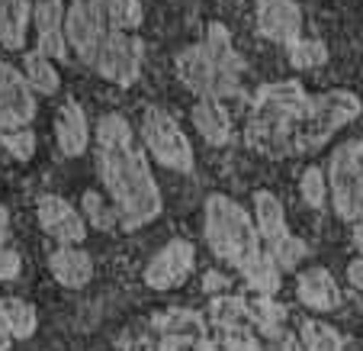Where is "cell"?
<instances>
[{
  "mask_svg": "<svg viewBox=\"0 0 363 351\" xmlns=\"http://www.w3.org/2000/svg\"><path fill=\"white\" fill-rule=\"evenodd\" d=\"M96 174L103 190L110 193L113 207L119 213V226L125 232L148 226L161 213V190L155 184L151 165L145 158L142 145L135 142L129 123L119 113H106L94 132Z\"/></svg>",
  "mask_w": 363,
  "mask_h": 351,
  "instance_id": "6da1fadb",
  "label": "cell"
},
{
  "mask_svg": "<svg viewBox=\"0 0 363 351\" xmlns=\"http://www.w3.org/2000/svg\"><path fill=\"white\" fill-rule=\"evenodd\" d=\"M206 242L216 252V258L238 268L251 287L267 296L277 293L280 268L261 245V232L254 226L251 213L225 193H213L206 200Z\"/></svg>",
  "mask_w": 363,
  "mask_h": 351,
  "instance_id": "7a4b0ae2",
  "label": "cell"
},
{
  "mask_svg": "<svg viewBox=\"0 0 363 351\" xmlns=\"http://www.w3.org/2000/svg\"><path fill=\"white\" fill-rule=\"evenodd\" d=\"M241 71L245 65L232 48L228 29L222 23H209L206 42H196L177 55V77L199 100L203 97H213V100L232 97L241 84Z\"/></svg>",
  "mask_w": 363,
  "mask_h": 351,
  "instance_id": "3957f363",
  "label": "cell"
},
{
  "mask_svg": "<svg viewBox=\"0 0 363 351\" xmlns=\"http://www.w3.org/2000/svg\"><path fill=\"white\" fill-rule=\"evenodd\" d=\"M308 100L299 81H277L257 90L245 123V142L267 158H289V132Z\"/></svg>",
  "mask_w": 363,
  "mask_h": 351,
  "instance_id": "277c9868",
  "label": "cell"
},
{
  "mask_svg": "<svg viewBox=\"0 0 363 351\" xmlns=\"http://www.w3.org/2000/svg\"><path fill=\"white\" fill-rule=\"evenodd\" d=\"M360 117V97L350 90H328V94H308L299 117L289 132V158L293 155L318 152L337 129L350 126Z\"/></svg>",
  "mask_w": 363,
  "mask_h": 351,
  "instance_id": "5b68a950",
  "label": "cell"
},
{
  "mask_svg": "<svg viewBox=\"0 0 363 351\" xmlns=\"http://www.w3.org/2000/svg\"><path fill=\"white\" fill-rule=\"evenodd\" d=\"M328 193L344 222H357L363 216V136L347 139L331 152Z\"/></svg>",
  "mask_w": 363,
  "mask_h": 351,
  "instance_id": "8992f818",
  "label": "cell"
},
{
  "mask_svg": "<svg viewBox=\"0 0 363 351\" xmlns=\"http://www.w3.org/2000/svg\"><path fill=\"white\" fill-rule=\"evenodd\" d=\"M254 216H257V232H261L264 248L274 258V264L280 271H293L308 255V245L293 235L286 216H283V203L270 190H257L254 193Z\"/></svg>",
  "mask_w": 363,
  "mask_h": 351,
  "instance_id": "52a82bcc",
  "label": "cell"
},
{
  "mask_svg": "<svg viewBox=\"0 0 363 351\" xmlns=\"http://www.w3.org/2000/svg\"><path fill=\"white\" fill-rule=\"evenodd\" d=\"M110 33L106 0H71V7L65 10V36H68V48L81 62L96 65V55Z\"/></svg>",
  "mask_w": 363,
  "mask_h": 351,
  "instance_id": "ba28073f",
  "label": "cell"
},
{
  "mask_svg": "<svg viewBox=\"0 0 363 351\" xmlns=\"http://www.w3.org/2000/svg\"><path fill=\"white\" fill-rule=\"evenodd\" d=\"M142 142L155 161L171 171H193V145L184 136V129L177 126V119L171 113H164L161 107H151L142 117Z\"/></svg>",
  "mask_w": 363,
  "mask_h": 351,
  "instance_id": "9c48e42d",
  "label": "cell"
},
{
  "mask_svg": "<svg viewBox=\"0 0 363 351\" xmlns=\"http://www.w3.org/2000/svg\"><path fill=\"white\" fill-rule=\"evenodd\" d=\"M96 71L106 81L129 87L142 75V42L132 33H110L103 42L100 55H96Z\"/></svg>",
  "mask_w": 363,
  "mask_h": 351,
  "instance_id": "30bf717a",
  "label": "cell"
},
{
  "mask_svg": "<svg viewBox=\"0 0 363 351\" xmlns=\"http://www.w3.org/2000/svg\"><path fill=\"white\" fill-rule=\"evenodd\" d=\"M35 117V94L29 87L26 75L13 65L0 62V129L13 132L26 129Z\"/></svg>",
  "mask_w": 363,
  "mask_h": 351,
  "instance_id": "8fae6325",
  "label": "cell"
},
{
  "mask_svg": "<svg viewBox=\"0 0 363 351\" xmlns=\"http://www.w3.org/2000/svg\"><path fill=\"white\" fill-rule=\"evenodd\" d=\"M196 252L186 239H171L145 268V284L155 290H174L190 277Z\"/></svg>",
  "mask_w": 363,
  "mask_h": 351,
  "instance_id": "7c38bea8",
  "label": "cell"
},
{
  "mask_svg": "<svg viewBox=\"0 0 363 351\" xmlns=\"http://www.w3.org/2000/svg\"><path fill=\"white\" fill-rule=\"evenodd\" d=\"M35 216H39V226L45 229V235H52L58 245H81L87 239V222L65 197H55V193L39 197Z\"/></svg>",
  "mask_w": 363,
  "mask_h": 351,
  "instance_id": "4fadbf2b",
  "label": "cell"
},
{
  "mask_svg": "<svg viewBox=\"0 0 363 351\" xmlns=\"http://www.w3.org/2000/svg\"><path fill=\"white\" fill-rule=\"evenodd\" d=\"M257 29L264 39L293 45L302 39V10L296 0H257Z\"/></svg>",
  "mask_w": 363,
  "mask_h": 351,
  "instance_id": "5bb4252c",
  "label": "cell"
},
{
  "mask_svg": "<svg viewBox=\"0 0 363 351\" xmlns=\"http://www.w3.org/2000/svg\"><path fill=\"white\" fill-rule=\"evenodd\" d=\"M33 26L39 52L48 58H68V36H65V7L62 0H39L33 7Z\"/></svg>",
  "mask_w": 363,
  "mask_h": 351,
  "instance_id": "9a60e30c",
  "label": "cell"
},
{
  "mask_svg": "<svg viewBox=\"0 0 363 351\" xmlns=\"http://www.w3.org/2000/svg\"><path fill=\"white\" fill-rule=\"evenodd\" d=\"M296 293L299 300L315 313H331L341 306V290H337V281L331 277V271L325 268H306L296 277Z\"/></svg>",
  "mask_w": 363,
  "mask_h": 351,
  "instance_id": "2e32d148",
  "label": "cell"
},
{
  "mask_svg": "<svg viewBox=\"0 0 363 351\" xmlns=\"http://www.w3.org/2000/svg\"><path fill=\"white\" fill-rule=\"evenodd\" d=\"M55 139H58V148L62 155L68 158H77V155L87 152L90 145V126L87 117H84L81 104L77 100H65L55 113Z\"/></svg>",
  "mask_w": 363,
  "mask_h": 351,
  "instance_id": "e0dca14e",
  "label": "cell"
},
{
  "mask_svg": "<svg viewBox=\"0 0 363 351\" xmlns=\"http://www.w3.org/2000/svg\"><path fill=\"white\" fill-rule=\"evenodd\" d=\"M48 271L62 287L77 290L84 284H90V277H94V258L81 245H62L48 258Z\"/></svg>",
  "mask_w": 363,
  "mask_h": 351,
  "instance_id": "ac0fdd59",
  "label": "cell"
},
{
  "mask_svg": "<svg viewBox=\"0 0 363 351\" xmlns=\"http://www.w3.org/2000/svg\"><path fill=\"white\" fill-rule=\"evenodd\" d=\"M193 126H196V132L209 145H225L228 139H232L228 110L222 107V100H213V97L196 100V107H193Z\"/></svg>",
  "mask_w": 363,
  "mask_h": 351,
  "instance_id": "d6986e66",
  "label": "cell"
},
{
  "mask_svg": "<svg viewBox=\"0 0 363 351\" xmlns=\"http://www.w3.org/2000/svg\"><path fill=\"white\" fill-rule=\"evenodd\" d=\"M29 20H33V7L26 0H0V45L20 52L26 45Z\"/></svg>",
  "mask_w": 363,
  "mask_h": 351,
  "instance_id": "ffe728a7",
  "label": "cell"
},
{
  "mask_svg": "<svg viewBox=\"0 0 363 351\" xmlns=\"http://www.w3.org/2000/svg\"><path fill=\"white\" fill-rule=\"evenodd\" d=\"M0 323L10 332V338H29L35 332V306L20 300V296H4L0 300Z\"/></svg>",
  "mask_w": 363,
  "mask_h": 351,
  "instance_id": "44dd1931",
  "label": "cell"
},
{
  "mask_svg": "<svg viewBox=\"0 0 363 351\" xmlns=\"http://www.w3.org/2000/svg\"><path fill=\"white\" fill-rule=\"evenodd\" d=\"M23 75H26L29 87L35 90V94H55L58 84H62V77H58V68L52 65V58L42 55L39 48L35 52H26V58H23Z\"/></svg>",
  "mask_w": 363,
  "mask_h": 351,
  "instance_id": "7402d4cb",
  "label": "cell"
},
{
  "mask_svg": "<svg viewBox=\"0 0 363 351\" xmlns=\"http://www.w3.org/2000/svg\"><path fill=\"white\" fill-rule=\"evenodd\" d=\"M110 7V29L113 33H135L142 26V0H106Z\"/></svg>",
  "mask_w": 363,
  "mask_h": 351,
  "instance_id": "603a6c76",
  "label": "cell"
},
{
  "mask_svg": "<svg viewBox=\"0 0 363 351\" xmlns=\"http://www.w3.org/2000/svg\"><path fill=\"white\" fill-rule=\"evenodd\" d=\"M302 345H306V351H341L344 348L341 335L331 325L318 323V319H308L302 325Z\"/></svg>",
  "mask_w": 363,
  "mask_h": 351,
  "instance_id": "cb8c5ba5",
  "label": "cell"
},
{
  "mask_svg": "<svg viewBox=\"0 0 363 351\" xmlns=\"http://www.w3.org/2000/svg\"><path fill=\"white\" fill-rule=\"evenodd\" d=\"M289 62L296 68H318V65L328 62V48L318 39H299L289 45Z\"/></svg>",
  "mask_w": 363,
  "mask_h": 351,
  "instance_id": "d4e9b609",
  "label": "cell"
},
{
  "mask_svg": "<svg viewBox=\"0 0 363 351\" xmlns=\"http://www.w3.org/2000/svg\"><path fill=\"white\" fill-rule=\"evenodd\" d=\"M299 187H302V197H306L308 207L322 210L325 203H328V174H325L322 168H306Z\"/></svg>",
  "mask_w": 363,
  "mask_h": 351,
  "instance_id": "484cf974",
  "label": "cell"
},
{
  "mask_svg": "<svg viewBox=\"0 0 363 351\" xmlns=\"http://www.w3.org/2000/svg\"><path fill=\"white\" fill-rule=\"evenodd\" d=\"M84 213H87L90 226H96V229H113V226H119L116 207H106V203H103V197H100L96 190H87V193H84Z\"/></svg>",
  "mask_w": 363,
  "mask_h": 351,
  "instance_id": "4316f807",
  "label": "cell"
},
{
  "mask_svg": "<svg viewBox=\"0 0 363 351\" xmlns=\"http://www.w3.org/2000/svg\"><path fill=\"white\" fill-rule=\"evenodd\" d=\"M0 142L13 155L16 161H29L35 155V136L29 129H13V132H0Z\"/></svg>",
  "mask_w": 363,
  "mask_h": 351,
  "instance_id": "83f0119b",
  "label": "cell"
},
{
  "mask_svg": "<svg viewBox=\"0 0 363 351\" xmlns=\"http://www.w3.org/2000/svg\"><path fill=\"white\" fill-rule=\"evenodd\" d=\"M16 274H20V255L13 248L0 245V281H13Z\"/></svg>",
  "mask_w": 363,
  "mask_h": 351,
  "instance_id": "f1b7e54d",
  "label": "cell"
},
{
  "mask_svg": "<svg viewBox=\"0 0 363 351\" xmlns=\"http://www.w3.org/2000/svg\"><path fill=\"white\" fill-rule=\"evenodd\" d=\"M347 281L363 293V258H354V261L347 264Z\"/></svg>",
  "mask_w": 363,
  "mask_h": 351,
  "instance_id": "f546056e",
  "label": "cell"
},
{
  "mask_svg": "<svg viewBox=\"0 0 363 351\" xmlns=\"http://www.w3.org/2000/svg\"><path fill=\"white\" fill-rule=\"evenodd\" d=\"M350 242H354V248H357V252H360V255H363V216L354 222V235H350Z\"/></svg>",
  "mask_w": 363,
  "mask_h": 351,
  "instance_id": "4dcf8cb0",
  "label": "cell"
},
{
  "mask_svg": "<svg viewBox=\"0 0 363 351\" xmlns=\"http://www.w3.org/2000/svg\"><path fill=\"white\" fill-rule=\"evenodd\" d=\"M7 232H10V213H7V207H0V245H4Z\"/></svg>",
  "mask_w": 363,
  "mask_h": 351,
  "instance_id": "1f68e13d",
  "label": "cell"
},
{
  "mask_svg": "<svg viewBox=\"0 0 363 351\" xmlns=\"http://www.w3.org/2000/svg\"><path fill=\"white\" fill-rule=\"evenodd\" d=\"M10 345H13V338H10V332L4 329V323H0V351H7Z\"/></svg>",
  "mask_w": 363,
  "mask_h": 351,
  "instance_id": "d6a6232c",
  "label": "cell"
}]
</instances>
